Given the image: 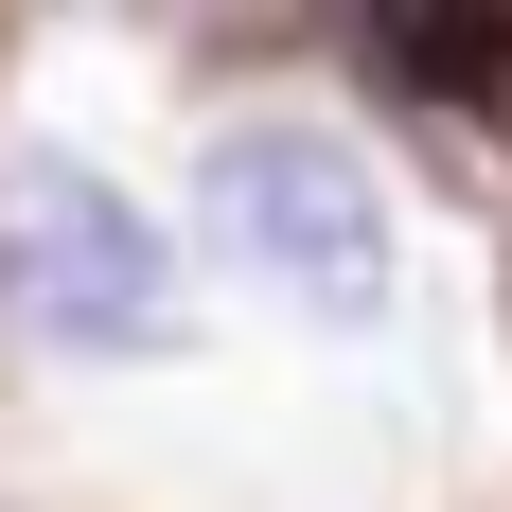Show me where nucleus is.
Here are the masks:
<instances>
[{
  "label": "nucleus",
  "mask_w": 512,
  "mask_h": 512,
  "mask_svg": "<svg viewBox=\"0 0 512 512\" xmlns=\"http://www.w3.org/2000/svg\"><path fill=\"white\" fill-rule=\"evenodd\" d=\"M371 53H389L407 89H442V106H460V89H495V71H512V18H495V0H477V18L407 0V18H371Z\"/></svg>",
  "instance_id": "nucleus-3"
},
{
  "label": "nucleus",
  "mask_w": 512,
  "mask_h": 512,
  "mask_svg": "<svg viewBox=\"0 0 512 512\" xmlns=\"http://www.w3.org/2000/svg\"><path fill=\"white\" fill-rule=\"evenodd\" d=\"M195 230L248 265L283 318L318 336H371L389 318V177H371L336 124H230L195 159Z\"/></svg>",
  "instance_id": "nucleus-1"
},
{
  "label": "nucleus",
  "mask_w": 512,
  "mask_h": 512,
  "mask_svg": "<svg viewBox=\"0 0 512 512\" xmlns=\"http://www.w3.org/2000/svg\"><path fill=\"white\" fill-rule=\"evenodd\" d=\"M0 283H18V318L53 354H159V318H177V248L89 159H18L0 177Z\"/></svg>",
  "instance_id": "nucleus-2"
}]
</instances>
